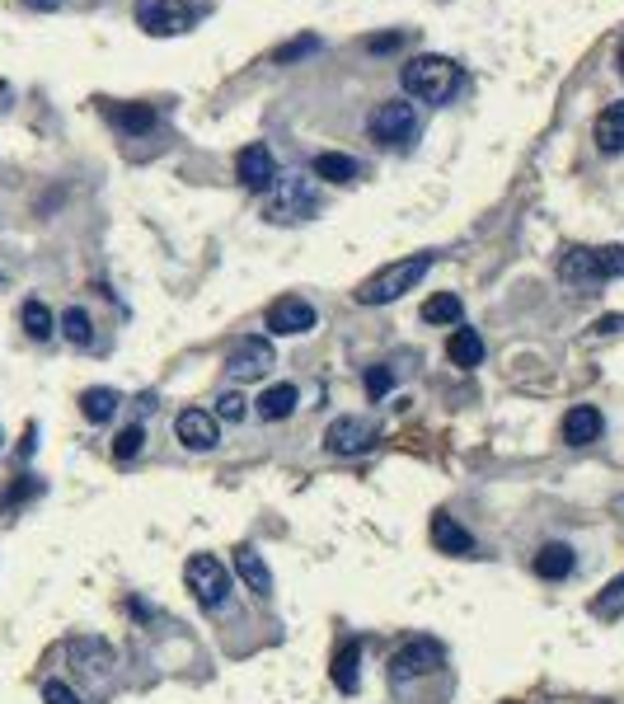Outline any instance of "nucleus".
<instances>
[{"mask_svg":"<svg viewBox=\"0 0 624 704\" xmlns=\"http://www.w3.org/2000/svg\"><path fill=\"white\" fill-rule=\"evenodd\" d=\"M207 5H193V0H137V24L155 38H169V33L193 29L202 19Z\"/></svg>","mask_w":624,"mask_h":704,"instance_id":"6","label":"nucleus"},{"mask_svg":"<svg viewBox=\"0 0 624 704\" xmlns=\"http://www.w3.org/2000/svg\"><path fill=\"white\" fill-rule=\"evenodd\" d=\"M141 446H146V428L132 423V428H122L118 437H113V460H122V465H127V460H137Z\"/></svg>","mask_w":624,"mask_h":704,"instance_id":"29","label":"nucleus"},{"mask_svg":"<svg viewBox=\"0 0 624 704\" xmlns=\"http://www.w3.org/2000/svg\"><path fill=\"white\" fill-rule=\"evenodd\" d=\"M216 418H226V423H240L244 414H249V399L240 395V390H226V395L216 399V409H212Z\"/></svg>","mask_w":624,"mask_h":704,"instance_id":"31","label":"nucleus"},{"mask_svg":"<svg viewBox=\"0 0 624 704\" xmlns=\"http://www.w3.org/2000/svg\"><path fill=\"white\" fill-rule=\"evenodd\" d=\"M320 47H324V38H320V33H301L296 43L277 47V62H282V66H291V62H301V57H315Z\"/></svg>","mask_w":624,"mask_h":704,"instance_id":"30","label":"nucleus"},{"mask_svg":"<svg viewBox=\"0 0 624 704\" xmlns=\"http://www.w3.org/2000/svg\"><path fill=\"white\" fill-rule=\"evenodd\" d=\"M601 432H606V418H601L596 404H573L564 414V423H559V437L568 446H592V442H601Z\"/></svg>","mask_w":624,"mask_h":704,"instance_id":"14","label":"nucleus"},{"mask_svg":"<svg viewBox=\"0 0 624 704\" xmlns=\"http://www.w3.org/2000/svg\"><path fill=\"white\" fill-rule=\"evenodd\" d=\"M427 273H432V254H409V259L385 263L381 273H371L352 296H357L362 306H390V301H399L404 291L418 287Z\"/></svg>","mask_w":624,"mask_h":704,"instance_id":"2","label":"nucleus"},{"mask_svg":"<svg viewBox=\"0 0 624 704\" xmlns=\"http://www.w3.org/2000/svg\"><path fill=\"white\" fill-rule=\"evenodd\" d=\"M427 536H432L437 554H451V559H470V554H474V536L460 526L456 517H451V512H437L432 526H427Z\"/></svg>","mask_w":624,"mask_h":704,"instance_id":"15","label":"nucleus"},{"mask_svg":"<svg viewBox=\"0 0 624 704\" xmlns=\"http://www.w3.org/2000/svg\"><path fill=\"white\" fill-rule=\"evenodd\" d=\"M592 141H596V151H606V155H620L624 151V104H610V108H601V113H596Z\"/></svg>","mask_w":624,"mask_h":704,"instance_id":"18","label":"nucleus"},{"mask_svg":"<svg viewBox=\"0 0 624 704\" xmlns=\"http://www.w3.org/2000/svg\"><path fill=\"white\" fill-rule=\"evenodd\" d=\"M442 658H446V648L437 639H409V643H399L395 653H390V681L395 686H404V681H418V676H427V672H437L442 667Z\"/></svg>","mask_w":624,"mask_h":704,"instance_id":"8","label":"nucleus"},{"mask_svg":"<svg viewBox=\"0 0 624 704\" xmlns=\"http://www.w3.org/2000/svg\"><path fill=\"white\" fill-rule=\"evenodd\" d=\"M108 123L127 132V137H137V132H151L155 127V108L151 104H108Z\"/></svg>","mask_w":624,"mask_h":704,"instance_id":"22","label":"nucleus"},{"mask_svg":"<svg viewBox=\"0 0 624 704\" xmlns=\"http://www.w3.org/2000/svg\"><path fill=\"white\" fill-rule=\"evenodd\" d=\"M381 437V423L376 418H362V414H348V418H334L324 428V451L334 456H362L366 446H376Z\"/></svg>","mask_w":624,"mask_h":704,"instance_id":"9","label":"nucleus"},{"mask_svg":"<svg viewBox=\"0 0 624 704\" xmlns=\"http://www.w3.org/2000/svg\"><path fill=\"white\" fill-rule=\"evenodd\" d=\"M174 432H179V442L188 446V451H212V446L221 442V418H216L212 409H183Z\"/></svg>","mask_w":624,"mask_h":704,"instance_id":"13","label":"nucleus"},{"mask_svg":"<svg viewBox=\"0 0 624 704\" xmlns=\"http://www.w3.org/2000/svg\"><path fill=\"white\" fill-rule=\"evenodd\" d=\"M390 385H395V371H390V367H371V371H366V395H371V399H385V395H390Z\"/></svg>","mask_w":624,"mask_h":704,"instance_id":"32","label":"nucleus"},{"mask_svg":"<svg viewBox=\"0 0 624 704\" xmlns=\"http://www.w3.org/2000/svg\"><path fill=\"white\" fill-rule=\"evenodd\" d=\"M118 404H122V395L113 385H94V390L80 395V414L90 418V423H108V418L118 414Z\"/></svg>","mask_w":624,"mask_h":704,"instance_id":"24","label":"nucleus"},{"mask_svg":"<svg viewBox=\"0 0 624 704\" xmlns=\"http://www.w3.org/2000/svg\"><path fill=\"white\" fill-rule=\"evenodd\" d=\"M61 334L71 338L76 348H90V343H94V320L80 306H71L66 315H61Z\"/></svg>","mask_w":624,"mask_h":704,"instance_id":"27","label":"nucleus"},{"mask_svg":"<svg viewBox=\"0 0 624 704\" xmlns=\"http://www.w3.org/2000/svg\"><path fill=\"white\" fill-rule=\"evenodd\" d=\"M33 437H38V428L24 432V446H19V456H33Z\"/></svg>","mask_w":624,"mask_h":704,"instance_id":"36","label":"nucleus"},{"mask_svg":"<svg viewBox=\"0 0 624 704\" xmlns=\"http://www.w3.org/2000/svg\"><path fill=\"white\" fill-rule=\"evenodd\" d=\"M624 329V315H601L596 320V334H620Z\"/></svg>","mask_w":624,"mask_h":704,"instance_id":"35","label":"nucleus"},{"mask_svg":"<svg viewBox=\"0 0 624 704\" xmlns=\"http://www.w3.org/2000/svg\"><path fill=\"white\" fill-rule=\"evenodd\" d=\"M19 324H24V334L38 338V343H47V338L57 334V320H52V310H47L43 301H24V306H19Z\"/></svg>","mask_w":624,"mask_h":704,"instance_id":"26","label":"nucleus"},{"mask_svg":"<svg viewBox=\"0 0 624 704\" xmlns=\"http://www.w3.org/2000/svg\"><path fill=\"white\" fill-rule=\"evenodd\" d=\"M357 160L343 151H320L315 155V179H324V184H357Z\"/></svg>","mask_w":624,"mask_h":704,"instance_id":"21","label":"nucleus"},{"mask_svg":"<svg viewBox=\"0 0 624 704\" xmlns=\"http://www.w3.org/2000/svg\"><path fill=\"white\" fill-rule=\"evenodd\" d=\"M0 442H5V437H0Z\"/></svg>","mask_w":624,"mask_h":704,"instance_id":"39","label":"nucleus"},{"mask_svg":"<svg viewBox=\"0 0 624 704\" xmlns=\"http://www.w3.org/2000/svg\"><path fill=\"white\" fill-rule=\"evenodd\" d=\"M615 62H620V71H624V43H620V52H615Z\"/></svg>","mask_w":624,"mask_h":704,"instance_id":"37","label":"nucleus"},{"mask_svg":"<svg viewBox=\"0 0 624 704\" xmlns=\"http://www.w3.org/2000/svg\"><path fill=\"white\" fill-rule=\"evenodd\" d=\"M263 324H268V334H277V338L310 334V329H315V306H310V301H301V296H282V301H273V306H268Z\"/></svg>","mask_w":624,"mask_h":704,"instance_id":"12","label":"nucleus"},{"mask_svg":"<svg viewBox=\"0 0 624 704\" xmlns=\"http://www.w3.org/2000/svg\"><path fill=\"white\" fill-rule=\"evenodd\" d=\"M573 568H578V554H573V545H564V540H549V545L535 550V573L545 582L573 578Z\"/></svg>","mask_w":624,"mask_h":704,"instance_id":"16","label":"nucleus"},{"mask_svg":"<svg viewBox=\"0 0 624 704\" xmlns=\"http://www.w3.org/2000/svg\"><path fill=\"white\" fill-rule=\"evenodd\" d=\"M43 704H85L66 681H43Z\"/></svg>","mask_w":624,"mask_h":704,"instance_id":"33","label":"nucleus"},{"mask_svg":"<svg viewBox=\"0 0 624 704\" xmlns=\"http://www.w3.org/2000/svg\"><path fill=\"white\" fill-rule=\"evenodd\" d=\"M446 357H451L460 371H474L484 362V338L474 334V329H465V324H456L451 338H446Z\"/></svg>","mask_w":624,"mask_h":704,"instance_id":"19","label":"nucleus"},{"mask_svg":"<svg viewBox=\"0 0 624 704\" xmlns=\"http://www.w3.org/2000/svg\"><path fill=\"white\" fill-rule=\"evenodd\" d=\"M235 179H240L249 193H268V188H273L282 174H277L273 151H268L263 141H249V146L235 155Z\"/></svg>","mask_w":624,"mask_h":704,"instance_id":"11","label":"nucleus"},{"mask_svg":"<svg viewBox=\"0 0 624 704\" xmlns=\"http://www.w3.org/2000/svg\"><path fill=\"white\" fill-rule=\"evenodd\" d=\"M465 85V71H460L451 57H437V52H423L404 66V90L423 104H451Z\"/></svg>","mask_w":624,"mask_h":704,"instance_id":"1","label":"nucleus"},{"mask_svg":"<svg viewBox=\"0 0 624 704\" xmlns=\"http://www.w3.org/2000/svg\"><path fill=\"white\" fill-rule=\"evenodd\" d=\"M503 704H517V700H503Z\"/></svg>","mask_w":624,"mask_h":704,"instance_id":"38","label":"nucleus"},{"mask_svg":"<svg viewBox=\"0 0 624 704\" xmlns=\"http://www.w3.org/2000/svg\"><path fill=\"white\" fill-rule=\"evenodd\" d=\"M620 611H624V573L606 582V592H601V597H592V615H596V620H615Z\"/></svg>","mask_w":624,"mask_h":704,"instance_id":"28","label":"nucleus"},{"mask_svg":"<svg viewBox=\"0 0 624 704\" xmlns=\"http://www.w3.org/2000/svg\"><path fill=\"white\" fill-rule=\"evenodd\" d=\"M423 320L427 324H460L465 320V301H460L456 291H437V296L423 301Z\"/></svg>","mask_w":624,"mask_h":704,"instance_id":"25","label":"nucleus"},{"mask_svg":"<svg viewBox=\"0 0 624 704\" xmlns=\"http://www.w3.org/2000/svg\"><path fill=\"white\" fill-rule=\"evenodd\" d=\"M559 277L573 282V287H601V282H615L624 277V245H578L559 259Z\"/></svg>","mask_w":624,"mask_h":704,"instance_id":"3","label":"nucleus"},{"mask_svg":"<svg viewBox=\"0 0 624 704\" xmlns=\"http://www.w3.org/2000/svg\"><path fill=\"white\" fill-rule=\"evenodd\" d=\"M366 132L381 141V146H413L418 132H423V118H418V108L409 99H385V104L371 108Z\"/></svg>","mask_w":624,"mask_h":704,"instance_id":"4","label":"nucleus"},{"mask_svg":"<svg viewBox=\"0 0 624 704\" xmlns=\"http://www.w3.org/2000/svg\"><path fill=\"white\" fill-rule=\"evenodd\" d=\"M296 385H273V390H263L259 395V418L263 423H282V418L296 414Z\"/></svg>","mask_w":624,"mask_h":704,"instance_id":"23","label":"nucleus"},{"mask_svg":"<svg viewBox=\"0 0 624 704\" xmlns=\"http://www.w3.org/2000/svg\"><path fill=\"white\" fill-rule=\"evenodd\" d=\"M183 582H188V592H193L207 611L226 606V597H230V568L221 564L216 554H193V559L183 564Z\"/></svg>","mask_w":624,"mask_h":704,"instance_id":"7","label":"nucleus"},{"mask_svg":"<svg viewBox=\"0 0 624 704\" xmlns=\"http://www.w3.org/2000/svg\"><path fill=\"white\" fill-rule=\"evenodd\" d=\"M334 686L343 690V695H352V690L362 686V643H357V639L338 643V653H334Z\"/></svg>","mask_w":624,"mask_h":704,"instance_id":"20","label":"nucleus"},{"mask_svg":"<svg viewBox=\"0 0 624 704\" xmlns=\"http://www.w3.org/2000/svg\"><path fill=\"white\" fill-rule=\"evenodd\" d=\"M320 207H324L320 179L287 174L282 188H277V198L268 202V221H310V216H320Z\"/></svg>","mask_w":624,"mask_h":704,"instance_id":"5","label":"nucleus"},{"mask_svg":"<svg viewBox=\"0 0 624 704\" xmlns=\"http://www.w3.org/2000/svg\"><path fill=\"white\" fill-rule=\"evenodd\" d=\"M273 367H277V352L268 338H244V343H235L226 357V371L235 381H263Z\"/></svg>","mask_w":624,"mask_h":704,"instance_id":"10","label":"nucleus"},{"mask_svg":"<svg viewBox=\"0 0 624 704\" xmlns=\"http://www.w3.org/2000/svg\"><path fill=\"white\" fill-rule=\"evenodd\" d=\"M235 573H240V582L254 592V597H273V573H268V564H263V554L254 550V545H240L235 550Z\"/></svg>","mask_w":624,"mask_h":704,"instance_id":"17","label":"nucleus"},{"mask_svg":"<svg viewBox=\"0 0 624 704\" xmlns=\"http://www.w3.org/2000/svg\"><path fill=\"white\" fill-rule=\"evenodd\" d=\"M409 43V33L404 29H390V33H376V38H366V52H395V47Z\"/></svg>","mask_w":624,"mask_h":704,"instance_id":"34","label":"nucleus"}]
</instances>
